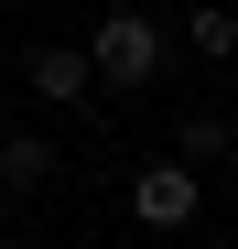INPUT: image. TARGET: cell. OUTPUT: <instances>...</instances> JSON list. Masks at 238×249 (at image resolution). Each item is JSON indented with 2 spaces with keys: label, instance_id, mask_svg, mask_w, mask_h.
<instances>
[{
  "label": "cell",
  "instance_id": "3957f363",
  "mask_svg": "<svg viewBox=\"0 0 238 249\" xmlns=\"http://www.w3.org/2000/svg\"><path fill=\"white\" fill-rule=\"evenodd\" d=\"M33 98H44V108H76V98H98V65L87 54H76V44H33Z\"/></svg>",
  "mask_w": 238,
  "mask_h": 249
},
{
  "label": "cell",
  "instance_id": "5b68a950",
  "mask_svg": "<svg viewBox=\"0 0 238 249\" xmlns=\"http://www.w3.org/2000/svg\"><path fill=\"white\" fill-rule=\"evenodd\" d=\"M173 152L195 162V174H217V162L238 152V130H227V119H217V108H195V119H184V130H173Z\"/></svg>",
  "mask_w": 238,
  "mask_h": 249
},
{
  "label": "cell",
  "instance_id": "6da1fadb",
  "mask_svg": "<svg viewBox=\"0 0 238 249\" xmlns=\"http://www.w3.org/2000/svg\"><path fill=\"white\" fill-rule=\"evenodd\" d=\"M87 65H98V87H152V76H163V22L152 11H108L98 22V44H87Z\"/></svg>",
  "mask_w": 238,
  "mask_h": 249
},
{
  "label": "cell",
  "instance_id": "7a4b0ae2",
  "mask_svg": "<svg viewBox=\"0 0 238 249\" xmlns=\"http://www.w3.org/2000/svg\"><path fill=\"white\" fill-rule=\"evenodd\" d=\"M195 206H206V174H195L184 152H163V162L130 174V217L141 228H195Z\"/></svg>",
  "mask_w": 238,
  "mask_h": 249
},
{
  "label": "cell",
  "instance_id": "8992f818",
  "mask_svg": "<svg viewBox=\"0 0 238 249\" xmlns=\"http://www.w3.org/2000/svg\"><path fill=\"white\" fill-rule=\"evenodd\" d=\"M184 44L206 54V65H227V54H238V11H227V0H195V22H184Z\"/></svg>",
  "mask_w": 238,
  "mask_h": 249
},
{
  "label": "cell",
  "instance_id": "277c9868",
  "mask_svg": "<svg viewBox=\"0 0 238 249\" xmlns=\"http://www.w3.org/2000/svg\"><path fill=\"white\" fill-rule=\"evenodd\" d=\"M54 162H65V152H54L44 130H11V141H0V195H44Z\"/></svg>",
  "mask_w": 238,
  "mask_h": 249
}]
</instances>
